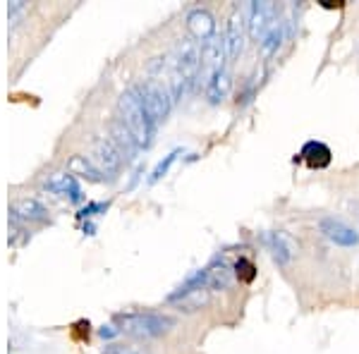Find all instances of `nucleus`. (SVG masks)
Segmentation results:
<instances>
[{
    "label": "nucleus",
    "mask_w": 359,
    "mask_h": 354,
    "mask_svg": "<svg viewBox=\"0 0 359 354\" xmlns=\"http://www.w3.org/2000/svg\"><path fill=\"white\" fill-rule=\"evenodd\" d=\"M43 187L48 191H53V194L69 196L72 201L82 199V189H79V184L72 172H53V175H48V179L43 182Z\"/></svg>",
    "instance_id": "nucleus-12"
},
{
    "label": "nucleus",
    "mask_w": 359,
    "mask_h": 354,
    "mask_svg": "<svg viewBox=\"0 0 359 354\" xmlns=\"http://www.w3.org/2000/svg\"><path fill=\"white\" fill-rule=\"evenodd\" d=\"M208 301H211V290H194V292L184 294V297H180L177 301H172V304L182 313H194L208 306Z\"/></svg>",
    "instance_id": "nucleus-18"
},
{
    "label": "nucleus",
    "mask_w": 359,
    "mask_h": 354,
    "mask_svg": "<svg viewBox=\"0 0 359 354\" xmlns=\"http://www.w3.org/2000/svg\"><path fill=\"white\" fill-rule=\"evenodd\" d=\"M115 333H118V330H115L113 326H103V328H101V335H103V338H111V335H115Z\"/></svg>",
    "instance_id": "nucleus-24"
},
{
    "label": "nucleus",
    "mask_w": 359,
    "mask_h": 354,
    "mask_svg": "<svg viewBox=\"0 0 359 354\" xmlns=\"http://www.w3.org/2000/svg\"><path fill=\"white\" fill-rule=\"evenodd\" d=\"M13 218L25 220V223H43L48 218V211L36 199H22L13 206Z\"/></svg>",
    "instance_id": "nucleus-13"
},
{
    "label": "nucleus",
    "mask_w": 359,
    "mask_h": 354,
    "mask_svg": "<svg viewBox=\"0 0 359 354\" xmlns=\"http://www.w3.org/2000/svg\"><path fill=\"white\" fill-rule=\"evenodd\" d=\"M108 208V204H89V206H84L82 208V213H79V216L82 218H86V216H96L98 211H106Z\"/></svg>",
    "instance_id": "nucleus-23"
},
{
    "label": "nucleus",
    "mask_w": 359,
    "mask_h": 354,
    "mask_svg": "<svg viewBox=\"0 0 359 354\" xmlns=\"http://www.w3.org/2000/svg\"><path fill=\"white\" fill-rule=\"evenodd\" d=\"M103 354H149L144 347H137V345H123V342H113L108 345Z\"/></svg>",
    "instance_id": "nucleus-22"
},
{
    "label": "nucleus",
    "mask_w": 359,
    "mask_h": 354,
    "mask_svg": "<svg viewBox=\"0 0 359 354\" xmlns=\"http://www.w3.org/2000/svg\"><path fill=\"white\" fill-rule=\"evenodd\" d=\"M299 156L306 161V165L316 168V170L331 165V149H328L323 142H306Z\"/></svg>",
    "instance_id": "nucleus-16"
},
{
    "label": "nucleus",
    "mask_w": 359,
    "mask_h": 354,
    "mask_svg": "<svg viewBox=\"0 0 359 354\" xmlns=\"http://www.w3.org/2000/svg\"><path fill=\"white\" fill-rule=\"evenodd\" d=\"M118 110H120V120L130 127L132 137L137 139L139 149H147L149 144L154 142L156 135V120L149 115L147 106H144L142 96H139L137 86L127 89L118 101Z\"/></svg>",
    "instance_id": "nucleus-1"
},
{
    "label": "nucleus",
    "mask_w": 359,
    "mask_h": 354,
    "mask_svg": "<svg viewBox=\"0 0 359 354\" xmlns=\"http://www.w3.org/2000/svg\"><path fill=\"white\" fill-rule=\"evenodd\" d=\"M172 67L177 69L180 77L187 82V86L199 77L201 72V43L196 41H180L172 57Z\"/></svg>",
    "instance_id": "nucleus-4"
},
{
    "label": "nucleus",
    "mask_w": 359,
    "mask_h": 354,
    "mask_svg": "<svg viewBox=\"0 0 359 354\" xmlns=\"http://www.w3.org/2000/svg\"><path fill=\"white\" fill-rule=\"evenodd\" d=\"M216 17H213L208 10L204 8H196L192 10V13L187 15V32H189V36L194 39L196 43H208V41H213V39L218 36V32H216Z\"/></svg>",
    "instance_id": "nucleus-7"
},
{
    "label": "nucleus",
    "mask_w": 359,
    "mask_h": 354,
    "mask_svg": "<svg viewBox=\"0 0 359 354\" xmlns=\"http://www.w3.org/2000/svg\"><path fill=\"white\" fill-rule=\"evenodd\" d=\"M230 72H228V67H223V69H218L216 74H213L211 79L206 82L204 86V91H206V98L211 103H223L225 98H228L230 94Z\"/></svg>",
    "instance_id": "nucleus-14"
},
{
    "label": "nucleus",
    "mask_w": 359,
    "mask_h": 354,
    "mask_svg": "<svg viewBox=\"0 0 359 354\" xmlns=\"http://www.w3.org/2000/svg\"><path fill=\"white\" fill-rule=\"evenodd\" d=\"M91 161H94V165L108 179H113L115 172H118L120 165H123V156H120V151L113 147V142L108 137L94 139V147H91Z\"/></svg>",
    "instance_id": "nucleus-5"
},
{
    "label": "nucleus",
    "mask_w": 359,
    "mask_h": 354,
    "mask_svg": "<svg viewBox=\"0 0 359 354\" xmlns=\"http://www.w3.org/2000/svg\"><path fill=\"white\" fill-rule=\"evenodd\" d=\"M108 139H111L113 147L120 151V156H123L125 161H132L137 156V151H139L137 139L132 137L130 127H127L120 118H115L113 123H111V130H108Z\"/></svg>",
    "instance_id": "nucleus-10"
},
{
    "label": "nucleus",
    "mask_w": 359,
    "mask_h": 354,
    "mask_svg": "<svg viewBox=\"0 0 359 354\" xmlns=\"http://www.w3.org/2000/svg\"><path fill=\"white\" fill-rule=\"evenodd\" d=\"M208 290H228L230 285H233V275L235 271L230 268L225 261H216V264L208 266Z\"/></svg>",
    "instance_id": "nucleus-17"
},
{
    "label": "nucleus",
    "mask_w": 359,
    "mask_h": 354,
    "mask_svg": "<svg viewBox=\"0 0 359 354\" xmlns=\"http://www.w3.org/2000/svg\"><path fill=\"white\" fill-rule=\"evenodd\" d=\"M318 228H321L323 237H326L328 242H333L335 247H357L359 245V235L355 232V228H350V225L340 218H333V216L321 218Z\"/></svg>",
    "instance_id": "nucleus-8"
},
{
    "label": "nucleus",
    "mask_w": 359,
    "mask_h": 354,
    "mask_svg": "<svg viewBox=\"0 0 359 354\" xmlns=\"http://www.w3.org/2000/svg\"><path fill=\"white\" fill-rule=\"evenodd\" d=\"M249 13V36L259 39L269 32V27L273 25V17H276V5L273 3H249L247 8Z\"/></svg>",
    "instance_id": "nucleus-9"
},
{
    "label": "nucleus",
    "mask_w": 359,
    "mask_h": 354,
    "mask_svg": "<svg viewBox=\"0 0 359 354\" xmlns=\"http://www.w3.org/2000/svg\"><path fill=\"white\" fill-rule=\"evenodd\" d=\"M177 156H180V151H172V154H168L165 158L161 161V163L154 168V172H151V179H149V182H158V179L163 177L168 170H170V165L175 163V158H177Z\"/></svg>",
    "instance_id": "nucleus-21"
},
{
    "label": "nucleus",
    "mask_w": 359,
    "mask_h": 354,
    "mask_svg": "<svg viewBox=\"0 0 359 354\" xmlns=\"http://www.w3.org/2000/svg\"><path fill=\"white\" fill-rule=\"evenodd\" d=\"M283 39H285V22H273V25L269 27V32L262 36V50L264 55H273L278 48H280Z\"/></svg>",
    "instance_id": "nucleus-19"
},
{
    "label": "nucleus",
    "mask_w": 359,
    "mask_h": 354,
    "mask_svg": "<svg viewBox=\"0 0 359 354\" xmlns=\"http://www.w3.org/2000/svg\"><path fill=\"white\" fill-rule=\"evenodd\" d=\"M123 333L132 335V338H142V340H151L161 338L168 330L175 328V318L165 316V313H154V311H139V313H125L118 318Z\"/></svg>",
    "instance_id": "nucleus-2"
},
{
    "label": "nucleus",
    "mask_w": 359,
    "mask_h": 354,
    "mask_svg": "<svg viewBox=\"0 0 359 354\" xmlns=\"http://www.w3.org/2000/svg\"><path fill=\"white\" fill-rule=\"evenodd\" d=\"M139 96H142L144 106H147L149 115L156 120V125L163 123V120L168 118V113H170L172 108V96L170 91H168V86L163 82H156V79H149V82L139 84L137 86Z\"/></svg>",
    "instance_id": "nucleus-3"
},
{
    "label": "nucleus",
    "mask_w": 359,
    "mask_h": 354,
    "mask_svg": "<svg viewBox=\"0 0 359 354\" xmlns=\"http://www.w3.org/2000/svg\"><path fill=\"white\" fill-rule=\"evenodd\" d=\"M67 170L72 172V175H79V177L89 179V182H103V179H106V175L98 170L89 156H79V154L72 156V158L67 161Z\"/></svg>",
    "instance_id": "nucleus-15"
},
{
    "label": "nucleus",
    "mask_w": 359,
    "mask_h": 354,
    "mask_svg": "<svg viewBox=\"0 0 359 354\" xmlns=\"http://www.w3.org/2000/svg\"><path fill=\"white\" fill-rule=\"evenodd\" d=\"M233 271H235V275L240 278L242 282H252L254 278H257V268H254V264L249 259H237Z\"/></svg>",
    "instance_id": "nucleus-20"
},
{
    "label": "nucleus",
    "mask_w": 359,
    "mask_h": 354,
    "mask_svg": "<svg viewBox=\"0 0 359 354\" xmlns=\"http://www.w3.org/2000/svg\"><path fill=\"white\" fill-rule=\"evenodd\" d=\"M223 43H225V55H228V62H233L235 57L242 53V46H245V22H242V17L233 15L228 20V25H225Z\"/></svg>",
    "instance_id": "nucleus-11"
},
{
    "label": "nucleus",
    "mask_w": 359,
    "mask_h": 354,
    "mask_svg": "<svg viewBox=\"0 0 359 354\" xmlns=\"http://www.w3.org/2000/svg\"><path fill=\"white\" fill-rule=\"evenodd\" d=\"M262 245L269 249L271 257H273V261L278 266H285L290 264V261L294 259V254H297V242L292 240L287 232H280V230H271V232H264L262 235Z\"/></svg>",
    "instance_id": "nucleus-6"
}]
</instances>
